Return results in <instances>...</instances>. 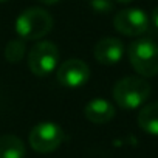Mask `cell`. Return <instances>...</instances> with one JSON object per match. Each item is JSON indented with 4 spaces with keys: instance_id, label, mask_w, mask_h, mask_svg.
<instances>
[{
    "instance_id": "obj_7",
    "label": "cell",
    "mask_w": 158,
    "mask_h": 158,
    "mask_svg": "<svg viewBox=\"0 0 158 158\" xmlns=\"http://www.w3.org/2000/svg\"><path fill=\"white\" fill-rule=\"evenodd\" d=\"M56 77L57 82L67 89H79L89 81L90 67L81 59H68L57 68Z\"/></svg>"
},
{
    "instance_id": "obj_1",
    "label": "cell",
    "mask_w": 158,
    "mask_h": 158,
    "mask_svg": "<svg viewBox=\"0 0 158 158\" xmlns=\"http://www.w3.org/2000/svg\"><path fill=\"white\" fill-rule=\"evenodd\" d=\"M150 96V85L143 77L127 76L113 87V99L124 110H133L143 106Z\"/></svg>"
},
{
    "instance_id": "obj_9",
    "label": "cell",
    "mask_w": 158,
    "mask_h": 158,
    "mask_svg": "<svg viewBox=\"0 0 158 158\" xmlns=\"http://www.w3.org/2000/svg\"><path fill=\"white\" fill-rule=\"evenodd\" d=\"M85 118L93 124H106L115 116V107L104 98H95L84 107Z\"/></svg>"
},
{
    "instance_id": "obj_16",
    "label": "cell",
    "mask_w": 158,
    "mask_h": 158,
    "mask_svg": "<svg viewBox=\"0 0 158 158\" xmlns=\"http://www.w3.org/2000/svg\"><path fill=\"white\" fill-rule=\"evenodd\" d=\"M116 2H119V3H130L132 0H116Z\"/></svg>"
},
{
    "instance_id": "obj_12",
    "label": "cell",
    "mask_w": 158,
    "mask_h": 158,
    "mask_svg": "<svg viewBox=\"0 0 158 158\" xmlns=\"http://www.w3.org/2000/svg\"><path fill=\"white\" fill-rule=\"evenodd\" d=\"M25 42L23 39H13L6 44L5 48V59L11 64H17L25 56Z\"/></svg>"
},
{
    "instance_id": "obj_14",
    "label": "cell",
    "mask_w": 158,
    "mask_h": 158,
    "mask_svg": "<svg viewBox=\"0 0 158 158\" xmlns=\"http://www.w3.org/2000/svg\"><path fill=\"white\" fill-rule=\"evenodd\" d=\"M150 22L155 28H158V6L152 11V16H150Z\"/></svg>"
},
{
    "instance_id": "obj_3",
    "label": "cell",
    "mask_w": 158,
    "mask_h": 158,
    "mask_svg": "<svg viewBox=\"0 0 158 158\" xmlns=\"http://www.w3.org/2000/svg\"><path fill=\"white\" fill-rule=\"evenodd\" d=\"M129 60L135 71L144 77L158 74V45L146 37L136 39L129 47Z\"/></svg>"
},
{
    "instance_id": "obj_11",
    "label": "cell",
    "mask_w": 158,
    "mask_h": 158,
    "mask_svg": "<svg viewBox=\"0 0 158 158\" xmlns=\"http://www.w3.org/2000/svg\"><path fill=\"white\" fill-rule=\"evenodd\" d=\"M0 158H25V144L16 135L0 136Z\"/></svg>"
},
{
    "instance_id": "obj_2",
    "label": "cell",
    "mask_w": 158,
    "mask_h": 158,
    "mask_svg": "<svg viewBox=\"0 0 158 158\" xmlns=\"http://www.w3.org/2000/svg\"><path fill=\"white\" fill-rule=\"evenodd\" d=\"M53 28V17L44 8H28L16 20V33L27 40H37L47 36Z\"/></svg>"
},
{
    "instance_id": "obj_8",
    "label": "cell",
    "mask_w": 158,
    "mask_h": 158,
    "mask_svg": "<svg viewBox=\"0 0 158 158\" xmlns=\"http://www.w3.org/2000/svg\"><path fill=\"white\" fill-rule=\"evenodd\" d=\"M95 59L102 65H115L124 54V44L116 37H104L95 45Z\"/></svg>"
},
{
    "instance_id": "obj_6",
    "label": "cell",
    "mask_w": 158,
    "mask_h": 158,
    "mask_svg": "<svg viewBox=\"0 0 158 158\" xmlns=\"http://www.w3.org/2000/svg\"><path fill=\"white\" fill-rule=\"evenodd\" d=\"M113 27L124 36H141L149 28V17L143 10L138 8L123 10L113 17Z\"/></svg>"
},
{
    "instance_id": "obj_10",
    "label": "cell",
    "mask_w": 158,
    "mask_h": 158,
    "mask_svg": "<svg viewBox=\"0 0 158 158\" xmlns=\"http://www.w3.org/2000/svg\"><path fill=\"white\" fill-rule=\"evenodd\" d=\"M138 126L149 135L158 136V102L144 106L138 113Z\"/></svg>"
},
{
    "instance_id": "obj_15",
    "label": "cell",
    "mask_w": 158,
    "mask_h": 158,
    "mask_svg": "<svg viewBox=\"0 0 158 158\" xmlns=\"http://www.w3.org/2000/svg\"><path fill=\"white\" fill-rule=\"evenodd\" d=\"M40 3H45V5H56L57 2H60V0H39Z\"/></svg>"
},
{
    "instance_id": "obj_5",
    "label": "cell",
    "mask_w": 158,
    "mask_h": 158,
    "mask_svg": "<svg viewBox=\"0 0 158 158\" xmlns=\"http://www.w3.org/2000/svg\"><path fill=\"white\" fill-rule=\"evenodd\" d=\"M30 146L39 153H50L54 152L62 139L64 132L54 123H39L30 132Z\"/></svg>"
},
{
    "instance_id": "obj_4",
    "label": "cell",
    "mask_w": 158,
    "mask_h": 158,
    "mask_svg": "<svg viewBox=\"0 0 158 158\" xmlns=\"http://www.w3.org/2000/svg\"><path fill=\"white\" fill-rule=\"evenodd\" d=\"M59 64V48L50 40L37 42L28 54V67L36 76H47Z\"/></svg>"
},
{
    "instance_id": "obj_17",
    "label": "cell",
    "mask_w": 158,
    "mask_h": 158,
    "mask_svg": "<svg viewBox=\"0 0 158 158\" xmlns=\"http://www.w3.org/2000/svg\"><path fill=\"white\" fill-rule=\"evenodd\" d=\"M0 2H8V0H0Z\"/></svg>"
},
{
    "instance_id": "obj_13",
    "label": "cell",
    "mask_w": 158,
    "mask_h": 158,
    "mask_svg": "<svg viewBox=\"0 0 158 158\" xmlns=\"http://www.w3.org/2000/svg\"><path fill=\"white\" fill-rule=\"evenodd\" d=\"M90 8L98 14H107L113 10L112 0H90Z\"/></svg>"
}]
</instances>
